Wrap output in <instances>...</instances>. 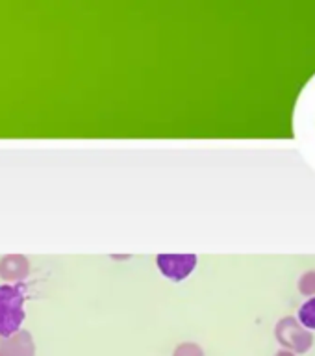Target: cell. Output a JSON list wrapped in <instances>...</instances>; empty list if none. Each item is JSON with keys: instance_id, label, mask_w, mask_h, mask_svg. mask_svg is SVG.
Wrapping results in <instances>:
<instances>
[{"instance_id": "1", "label": "cell", "mask_w": 315, "mask_h": 356, "mask_svg": "<svg viewBox=\"0 0 315 356\" xmlns=\"http://www.w3.org/2000/svg\"><path fill=\"white\" fill-rule=\"evenodd\" d=\"M24 286L22 284H2L0 286V336H11L21 330L26 319L24 312Z\"/></svg>"}, {"instance_id": "2", "label": "cell", "mask_w": 315, "mask_h": 356, "mask_svg": "<svg viewBox=\"0 0 315 356\" xmlns=\"http://www.w3.org/2000/svg\"><path fill=\"white\" fill-rule=\"evenodd\" d=\"M275 336L278 343L293 355H305L314 345V334L302 327L297 317H282L275 327Z\"/></svg>"}, {"instance_id": "3", "label": "cell", "mask_w": 315, "mask_h": 356, "mask_svg": "<svg viewBox=\"0 0 315 356\" xmlns=\"http://www.w3.org/2000/svg\"><path fill=\"white\" fill-rule=\"evenodd\" d=\"M197 254H158L156 266L165 278L172 282H182L195 271L197 267Z\"/></svg>"}, {"instance_id": "4", "label": "cell", "mask_w": 315, "mask_h": 356, "mask_svg": "<svg viewBox=\"0 0 315 356\" xmlns=\"http://www.w3.org/2000/svg\"><path fill=\"white\" fill-rule=\"evenodd\" d=\"M30 275V260L24 254L11 252L0 258V278L8 284H22Z\"/></svg>"}, {"instance_id": "5", "label": "cell", "mask_w": 315, "mask_h": 356, "mask_svg": "<svg viewBox=\"0 0 315 356\" xmlns=\"http://www.w3.org/2000/svg\"><path fill=\"white\" fill-rule=\"evenodd\" d=\"M35 350H38L35 339L26 328H21L15 334L6 336L0 345V356H35Z\"/></svg>"}, {"instance_id": "6", "label": "cell", "mask_w": 315, "mask_h": 356, "mask_svg": "<svg viewBox=\"0 0 315 356\" xmlns=\"http://www.w3.org/2000/svg\"><path fill=\"white\" fill-rule=\"evenodd\" d=\"M299 323L308 330H315V297L308 299L305 305L299 308Z\"/></svg>"}, {"instance_id": "7", "label": "cell", "mask_w": 315, "mask_h": 356, "mask_svg": "<svg viewBox=\"0 0 315 356\" xmlns=\"http://www.w3.org/2000/svg\"><path fill=\"white\" fill-rule=\"evenodd\" d=\"M172 356H206L204 349L195 341H182L172 350Z\"/></svg>"}, {"instance_id": "8", "label": "cell", "mask_w": 315, "mask_h": 356, "mask_svg": "<svg viewBox=\"0 0 315 356\" xmlns=\"http://www.w3.org/2000/svg\"><path fill=\"white\" fill-rule=\"evenodd\" d=\"M299 291L305 297H315V271L305 273L299 278Z\"/></svg>"}, {"instance_id": "9", "label": "cell", "mask_w": 315, "mask_h": 356, "mask_svg": "<svg viewBox=\"0 0 315 356\" xmlns=\"http://www.w3.org/2000/svg\"><path fill=\"white\" fill-rule=\"evenodd\" d=\"M275 356H295V355H293V353H289V350L282 349V350H278V353Z\"/></svg>"}, {"instance_id": "10", "label": "cell", "mask_w": 315, "mask_h": 356, "mask_svg": "<svg viewBox=\"0 0 315 356\" xmlns=\"http://www.w3.org/2000/svg\"><path fill=\"white\" fill-rule=\"evenodd\" d=\"M2 339H4V338H2V336H0V345H2Z\"/></svg>"}]
</instances>
